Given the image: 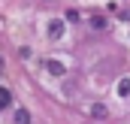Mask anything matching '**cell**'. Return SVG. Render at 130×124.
<instances>
[{
    "mask_svg": "<svg viewBox=\"0 0 130 124\" xmlns=\"http://www.w3.org/2000/svg\"><path fill=\"white\" fill-rule=\"evenodd\" d=\"M45 70H48L52 76H64V73H67V70H64V64H61V61H45Z\"/></svg>",
    "mask_w": 130,
    "mask_h": 124,
    "instance_id": "obj_1",
    "label": "cell"
},
{
    "mask_svg": "<svg viewBox=\"0 0 130 124\" xmlns=\"http://www.w3.org/2000/svg\"><path fill=\"white\" fill-rule=\"evenodd\" d=\"M48 36H52V39H61V36H64V24H61V21H52V24H48Z\"/></svg>",
    "mask_w": 130,
    "mask_h": 124,
    "instance_id": "obj_2",
    "label": "cell"
},
{
    "mask_svg": "<svg viewBox=\"0 0 130 124\" xmlns=\"http://www.w3.org/2000/svg\"><path fill=\"white\" fill-rule=\"evenodd\" d=\"M9 100H12L9 91H6V88H0V109H3V106H9Z\"/></svg>",
    "mask_w": 130,
    "mask_h": 124,
    "instance_id": "obj_3",
    "label": "cell"
},
{
    "mask_svg": "<svg viewBox=\"0 0 130 124\" xmlns=\"http://www.w3.org/2000/svg\"><path fill=\"white\" fill-rule=\"evenodd\" d=\"M15 121H18V124H27V121H30V115L21 109V112H15Z\"/></svg>",
    "mask_w": 130,
    "mask_h": 124,
    "instance_id": "obj_4",
    "label": "cell"
}]
</instances>
